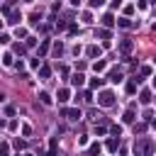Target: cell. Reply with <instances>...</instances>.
Segmentation results:
<instances>
[{"mask_svg":"<svg viewBox=\"0 0 156 156\" xmlns=\"http://www.w3.org/2000/svg\"><path fill=\"white\" fill-rule=\"evenodd\" d=\"M151 151H154V141L149 137H141L137 144H134V154L137 156H151Z\"/></svg>","mask_w":156,"mask_h":156,"instance_id":"6da1fadb","label":"cell"},{"mask_svg":"<svg viewBox=\"0 0 156 156\" xmlns=\"http://www.w3.org/2000/svg\"><path fill=\"white\" fill-rule=\"evenodd\" d=\"M132 49V42H122V51H129Z\"/></svg>","mask_w":156,"mask_h":156,"instance_id":"5b68a950","label":"cell"},{"mask_svg":"<svg viewBox=\"0 0 156 156\" xmlns=\"http://www.w3.org/2000/svg\"><path fill=\"white\" fill-rule=\"evenodd\" d=\"M112 103H115V95H112V93H103V95H100V105L110 107Z\"/></svg>","mask_w":156,"mask_h":156,"instance_id":"7a4b0ae2","label":"cell"},{"mask_svg":"<svg viewBox=\"0 0 156 156\" xmlns=\"http://www.w3.org/2000/svg\"><path fill=\"white\" fill-rule=\"evenodd\" d=\"M73 85H83V76H80V73H78V76H73Z\"/></svg>","mask_w":156,"mask_h":156,"instance_id":"277c9868","label":"cell"},{"mask_svg":"<svg viewBox=\"0 0 156 156\" xmlns=\"http://www.w3.org/2000/svg\"><path fill=\"white\" fill-rule=\"evenodd\" d=\"M64 115H66L69 120H78V117H80V112H78V110H64Z\"/></svg>","mask_w":156,"mask_h":156,"instance_id":"3957f363","label":"cell"}]
</instances>
